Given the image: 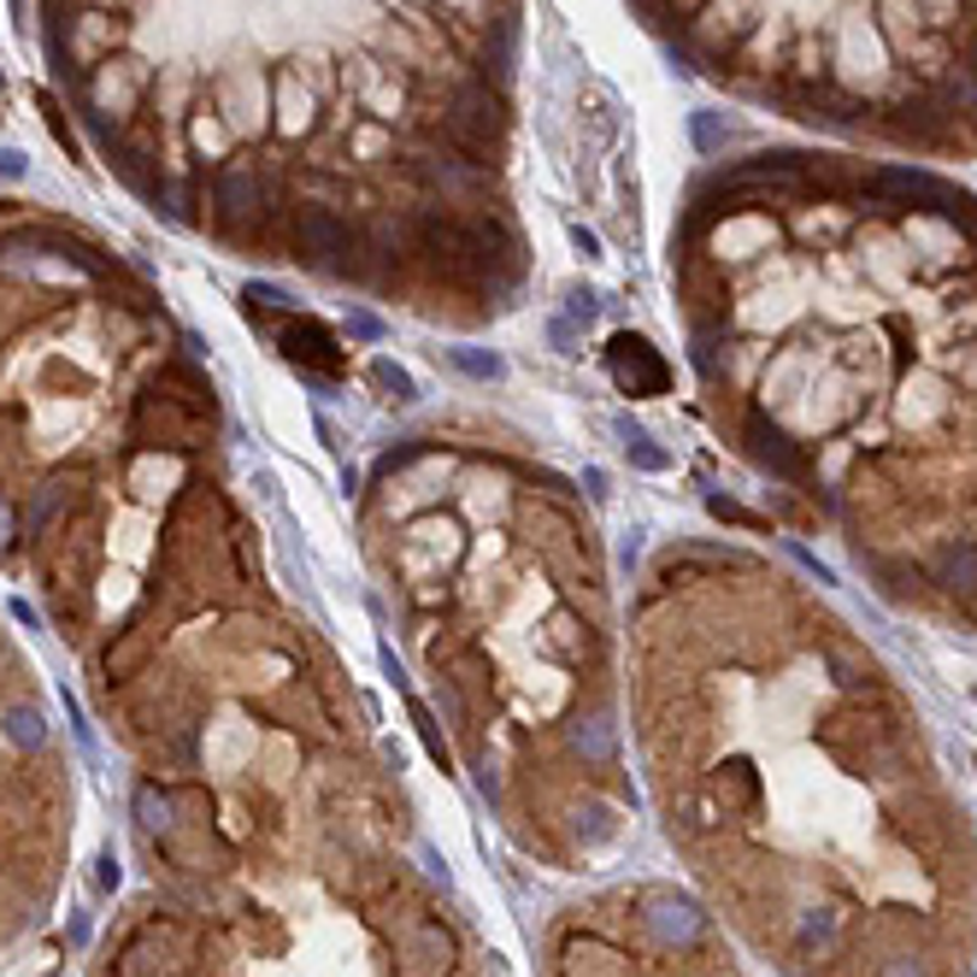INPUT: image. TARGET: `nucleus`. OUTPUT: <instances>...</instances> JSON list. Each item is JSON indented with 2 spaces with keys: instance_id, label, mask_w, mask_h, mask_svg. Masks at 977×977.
<instances>
[{
  "instance_id": "nucleus-10",
  "label": "nucleus",
  "mask_w": 977,
  "mask_h": 977,
  "mask_svg": "<svg viewBox=\"0 0 977 977\" xmlns=\"http://www.w3.org/2000/svg\"><path fill=\"white\" fill-rule=\"evenodd\" d=\"M630 454H637L648 471H660V466H665V454H660V448H648V436H642V431H630Z\"/></svg>"
},
{
  "instance_id": "nucleus-2",
  "label": "nucleus",
  "mask_w": 977,
  "mask_h": 977,
  "mask_svg": "<svg viewBox=\"0 0 977 977\" xmlns=\"http://www.w3.org/2000/svg\"><path fill=\"white\" fill-rule=\"evenodd\" d=\"M607 366H612V383H619L625 395H665V383H672L665 359L648 348L642 336H612Z\"/></svg>"
},
{
  "instance_id": "nucleus-8",
  "label": "nucleus",
  "mask_w": 977,
  "mask_h": 977,
  "mask_svg": "<svg viewBox=\"0 0 977 977\" xmlns=\"http://www.w3.org/2000/svg\"><path fill=\"white\" fill-rule=\"evenodd\" d=\"M371 377H377V383H383V389H395V401H413V377H406V371H395V366H389V359H377V366H371Z\"/></svg>"
},
{
  "instance_id": "nucleus-9",
  "label": "nucleus",
  "mask_w": 977,
  "mask_h": 977,
  "mask_svg": "<svg viewBox=\"0 0 977 977\" xmlns=\"http://www.w3.org/2000/svg\"><path fill=\"white\" fill-rule=\"evenodd\" d=\"M718 142H725V124H718L713 112H695V148L701 153H718Z\"/></svg>"
},
{
  "instance_id": "nucleus-11",
  "label": "nucleus",
  "mask_w": 977,
  "mask_h": 977,
  "mask_svg": "<svg viewBox=\"0 0 977 977\" xmlns=\"http://www.w3.org/2000/svg\"><path fill=\"white\" fill-rule=\"evenodd\" d=\"M348 336H359V341H377V336H383V324H377L371 313H348Z\"/></svg>"
},
{
  "instance_id": "nucleus-7",
  "label": "nucleus",
  "mask_w": 977,
  "mask_h": 977,
  "mask_svg": "<svg viewBox=\"0 0 977 977\" xmlns=\"http://www.w3.org/2000/svg\"><path fill=\"white\" fill-rule=\"evenodd\" d=\"M871 977H936V971H931V959H919V954H895V959H883Z\"/></svg>"
},
{
  "instance_id": "nucleus-1",
  "label": "nucleus",
  "mask_w": 977,
  "mask_h": 977,
  "mask_svg": "<svg viewBox=\"0 0 977 977\" xmlns=\"http://www.w3.org/2000/svg\"><path fill=\"white\" fill-rule=\"evenodd\" d=\"M642 931L660 942V948H695L701 936H707V913H701L695 901L672 895V889H654V895H642Z\"/></svg>"
},
{
  "instance_id": "nucleus-3",
  "label": "nucleus",
  "mask_w": 977,
  "mask_h": 977,
  "mask_svg": "<svg viewBox=\"0 0 977 977\" xmlns=\"http://www.w3.org/2000/svg\"><path fill=\"white\" fill-rule=\"evenodd\" d=\"M153 654H160V630H153L148 619H130V625L112 630L107 654H100V677H107V683H130V677L148 672Z\"/></svg>"
},
{
  "instance_id": "nucleus-12",
  "label": "nucleus",
  "mask_w": 977,
  "mask_h": 977,
  "mask_svg": "<svg viewBox=\"0 0 977 977\" xmlns=\"http://www.w3.org/2000/svg\"><path fill=\"white\" fill-rule=\"evenodd\" d=\"M95 883L100 889H118V860H112V854H100V860H95Z\"/></svg>"
},
{
  "instance_id": "nucleus-5",
  "label": "nucleus",
  "mask_w": 977,
  "mask_h": 977,
  "mask_svg": "<svg viewBox=\"0 0 977 977\" xmlns=\"http://www.w3.org/2000/svg\"><path fill=\"white\" fill-rule=\"evenodd\" d=\"M135 825H142V836H160V843H171L177 836V795L160 790V783H135Z\"/></svg>"
},
{
  "instance_id": "nucleus-6",
  "label": "nucleus",
  "mask_w": 977,
  "mask_h": 977,
  "mask_svg": "<svg viewBox=\"0 0 977 977\" xmlns=\"http://www.w3.org/2000/svg\"><path fill=\"white\" fill-rule=\"evenodd\" d=\"M0 736H7L19 753H42L47 748V713L36 701H12L7 713H0Z\"/></svg>"
},
{
  "instance_id": "nucleus-13",
  "label": "nucleus",
  "mask_w": 977,
  "mask_h": 977,
  "mask_svg": "<svg viewBox=\"0 0 977 977\" xmlns=\"http://www.w3.org/2000/svg\"><path fill=\"white\" fill-rule=\"evenodd\" d=\"M0 177H24V160H19V153H0Z\"/></svg>"
},
{
  "instance_id": "nucleus-4",
  "label": "nucleus",
  "mask_w": 977,
  "mask_h": 977,
  "mask_svg": "<svg viewBox=\"0 0 977 977\" xmlns=\"http://www.w3.org/2000/svg\"><path fill=\"white\" fill-rule=\"evenodd\" d=\"M278 341H283V354L295 359V366H306V371H330V377L341 371V341L324 330L318 318H289Z\"/></svg>"
}]
</instances>
